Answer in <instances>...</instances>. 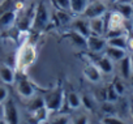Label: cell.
Masks as SVG:
<instances>
[{"label": "cell", "instance_id": "1", "mask_svg": "<svg viewBox=\"0 0 133 124\" xmlns=\"http://www.w3.org/2000/svg\"><path fill=\"white\" fill-rule=\"evenodd\" d=\"M37 60V48L33 43L22 42L16 54V71L26 75Z\"/></svg>", "mask_w": 133, "mask_h": 124}, {"label": "cell", "instance_id": "2", "mask_svg": "<svg viewBox=\"0 0 133 124\" xmlns=\"http://www.w3.org/2000/svg\"><path fill=\"white\" fill-rule=\"evenodd\" d=\"M43 101L50 114L59 112L64 105V89L60 85H57L55 89H52L43 97Z\"/></svg>", "mask_w": 133, "mask_h": 124}, {"label": "cell", "instance_id": "3", "mask_svg": "<svg viewBox=\"0 0 133 124\" xmlns=\"http://www.w3.org/2000/svg\"><path fill=\"white\" fill-rule=\"evenodd\" d=\"M48 22H50L48 9H47V7L43 3H41L34 9L33 21H31V29L35 30V31H42V30H44L47 28Z\"/></svg>", "mask_w": 133, "mask_h": 124}, {"label": "cell", "instance_id": "4", "mask_svg": "<svg viewBox=\"0 0 133 124\" xmlns=\"http://www.w3.org/2000/svg\"><path fill=\"white\" fill-rule=\"evenodd\" d=\"M3 119L8 124H20V121H21L17 105L12 98H8L3 103Z\"/></svg>", "mask_w": 133, "mask_h": 124}, {"label": "cell", "instance_id": "5", "mask_svg": "<svg viewBox=\"0 0 133 124\" xmlns=\"http://www.w3.org/2000/svg\"><path fill=\"white\" fill-rule=\"evenodd\" d=\"M107 13V5L103 0H94V2H89V4L86 5L85 11L82 12V17L91 20L95 17H102Z\"/></svg>", "mask_w": 133, "mask_h": 124}, {"label": "cell", "instance_id": "6", "mask_svg": "<svg viewBox=\"0 0 133 124\" xmlns=\"http://www.w3.org/2000/svg\"><path fill=\"white\" fill-rule=\"evenodd\" d=\"M106 46H107V42H106V37L103 35L90 34L86 38V48L94 54H102Z\"/></svg>", "mask_w": 133, "mask_h": 124}, {"label": "cell", "instance_id": "7", "mask_svg": "<svg viewBox=\"0 0 133 124\" xmlns=\"http://www.w3.org/2000/svg\"><path fill=\"white\" fill-rule=\"evenodd\" d=\"M125 17L117 12L114 11L110 13L108 16V21H107V31H116V30H124L125 26Z\"/></svg>", "mask_w": 133, "mask_h": 124}, {"label": "cell", "instance_id": "8", "mask_svg": "<svg viewBox=\"0 0 133 124\" xmlns=\"http://www.w3.org/2000/svg\"><path fill=\"white\" fill-rule=\"evenodd\" d=\"M16 88H17V93L21 98L31 99L35 95V88L28 79H20L16 84Z\"/></svg>", "mask_w": 133, "mask_h": 124}, {"label": "cell", "instance_id": "9", "mask_svg": "<svg viewBox=\"0 0 133 124\" xmlns=\"http://www.w3.org/2000/svg\"><path fill=\"white\" fill-rule=\"evenodd\" d=\"M82 75L85 76V79L93 84H99L102 81V72L99 71V68L95 66V63H88L84 68H82Z\"/></svg>", "mask_w": 133, "mask_h": 124}, {"label": "cell", "instance_id": "10", "mask_svg": "<svg viewBox=\"0 0 133 124\" xmlns=\"http://www.w3.org/2000/svg\"><path fill=\"white\" fill-rule=\"evenodd\" d=\"M0 81L5 85H13L16 82L15 69L5 63H0Z\"/></svg>", "mask_w": 133, "mask_h": 124}, {"label": "cell", "instance_id": "11", "mask_svg": "<svg viewBox=\"0 0 133 124\" xmlns=\"http://www.w3.org/2000/svg\"><path fill=\"white\" fill-rule=\"evenodd\" d=\"M71 26L73 30H76L77 33H80L81 35L84 37H89L91 33H90V28H89V20L85 18V17H77V18H73L72 22H71Z\"/></svg>", "mask_w": 133, "mask_h": 124}, {"label": "cell", "instance_id": "12", "mask_svg": "<svg viewBox=\"0 0 133 124\" xmlns=\"http://www.w3.org/2000/svg\"><path fill=\"white\" fill-rule=\"evenodd\" d=\"M95 66L99 68V71L102 72V75L104 73V75H110V73H112L114 72V69H115V66H114V61L108 57V56H106L104 54L102 55V56H99L95 61Z\"/></svg>", "mask_w": 133, "mask_h": 124}, {"label": "cell", "instance_id": "13", "mask_svg": "<svg viewBox=\"0 0 133 124\" xmlns=\"http://www.w3.org/2000/svg\"><path fill=\"white\" fill-rule=\"evenodd\" d=\"M117 71H119V75H120V77L123 80H129L133 76L130 60H129V56L128 55L125 57H123L120 61H117Z\"/></svg>", "mask_w": 133, "mask_h": 124}, {"label": "cell", "instance_id": "14", "mask_svg": "<svg viewBox=\"0 0 133 124\" xmlns=\"http://www.w3.org/2000/svg\"><path fill=\"white\" fill-rule=\"evenodd\" d=\"M17 21V11L8 9L0 16V29H9Z\"/></svg>", "mask_w": 133, "mask_h": 124}, {"label": "cell", "instance_id": "15", "mask_svg": "<svg viewBox=\"0 0 133 124\" xmlns=\"http://www.w3.org/2000/svg\"><path fill=\"white\" fill-rule=\"evenodd\" d=\"M103 54L106 56H108L114 63H117V61H120L123 57H125L128 54H127V50L124 48H119V47H112V46H106Z\"/></svg>", "mask_w": 133, "mask_h": 124}, {"label": "cell", "instance_id": "16", "mask_svg": "<svg viewBox=\"0 0 133 124\" xmlns=\"http://www.w3.org/2000/svg\"><path fill=\"white\" fill-rule=\"evenodd\" d=\"M89 28H90V33L95 34V35H103L104 34V29H106V24L102 17H95L89 20Z\"/></svg>", "mask_w": 133, "mask_h": 124}, {"label": "cell", "instance_id": "17", "mask_svg": "<svg viewBox=\"0 0 133 124\" xmlns=\"http://www.w3.org/2000/svg\"><path fill=\"white\" fill-rule=\"evenodd\" d=\"M107 46H112V47H119V48H124L127 50V44H128V37L125 33L115 35V37H108L106 38Z\"/></svg>", "mask_w": 133, "mask_h": 124}, {"label": "cell", "instance_id": "18", "mask_svg": "<svg viewBox=\"0 0 133 124\" xmlns=\"http://www.w3.org/2000/svg\"><path fill=\"white\" fill-rule=\"evenodd\" d=\"M66 105H68L69 108H72V110H78L80 107H82L81 95L76 92L68 93V95H66Z\"/></svg>", "mask_w": 133, "mask_h": 124}, {"label": "cell", "instance_id": "19", "mask_svg": "<svg viewBox=\"0 0 133 124\" xmlns=\"http://www.w3.org/2000/svg\"><path fill=\"white\" fill-rule=\"evenodd\" d=\"M66 37H68V38H69V41L73 43V46L86 48V37L81 35V34H80V33H77L76 30H73V29H72L71 31H68Z\"/></svg>", "mask_w": 133, "mask_h": 124}, {"label": "cell", "instance_id": "20", "mask_svg": "<svg viewBox=\"0 0 133 124\" xmlns=\"http://www.w3.org/2000/svg\"><path fill=\"white\" fill-rule=\"evenodd\" d=\"M88 4H89V0H71L69 11H71V13H73V15L81 16Z\"/></svg>", "mask_w": 133, "mask_h": 124}, {"label": "cell", "instance_id": "21", "mask_svg": "<svg viewBox=\"0 0 133 124\" xmlns=\"http://www.w3.org/2000/svg\"><path fill=\"white\" fill-rule=\"evenodd\" d=\"M55 17H56V21L60 25H63V26L69 25L72 22V20H73L72 18V13L69 11H64V9H59V8L55 12Z\"/></svg>", "mask_w": 133, "mask_h": 124}, {"label": "cell", "instance_id": "22", "mask_svg": "<svg viewBox=\"0 0 133 124\" xmlns=\"http://www.w3.org/2000/svg\"><path fill=\"white\" fill-rule=\"evenodd\" d=\"M116 11L120 12L127 20L130 18L132 15H133V7H132L130 3H128V2H120V0H119L117 5H116Z\"/></svg>", "mask_w": 133, "mask_h": 124}, {"label": "cell", "instance_id": "23", "mask_svg": "<svg viewBox=\"0 0 133 124\" xmlns=\"http://www.w3.org/2000/svg\"><path fill=\"white\" fill-rule=\"evenodd\" d=\"M72 119L68 114H57L48 118L47 124H71Z\"/></svg>", "mask_w": 133, "mask_h": 124}, {"label": "cell", "instance_id": "24", "mask_svg": "<svg viewBox=\"0 0 133 124\" xmlns=\"http://www.w3.org/2000/svg\"><path fill=\"white\" fill-rule=\"evenodd\" d=\"M101 111H102L104 115H115V114H116V106H115V102L102 101V103H101Z\"/></svg>", "mask_w": 133, "mask_h": 124}, {"label": "cell", "instance_id": "25", "mask_svg": "<svg viewBox=\"0 0 133 124\" xmlns=\"http://www.w3.org/2000/svg\"><path fill=\"white\" fill-rule=\"evenodd\" d=\"M119 97H120V95L116 93L114 85H112V84L108 85V88L106 89V101H110V102H117Z\"/></svg>", "mask_w": 133, "mask_h": 124}, {"label": "cell", "instance_id": "26", "mask_svg": "<svg viewBox=\"0 0 133 124\" xmlns=\"http://www.w3.org/2000/svg\"><path fill=\"white\" fill-rule=\"evenodd\" d=\"M42 107H46L44 106V101H43V97H33L31 98V103H30V107H29V112L30 111H34V110H38V108H42Z\"/></svg>", "mask_w": 133, "mask_h": 124}, {"label": "cell", "instance_id": "27", "mask_svg": "<svg viewBox=\"0 0 133 124\" xmlns=\"http://www.w3.org/2000/svg\"><path fill=\"white\" fill-rule=\"evenodd\" d=\"M102 124H127L123 119L117 118L116 115H106L102 119Z\"/></svg>", "mask_w": 133, "mask_h": 124}, {"label": "cell", "instance_id": "28", "mask_svg": "<svg viewBox=\"0 0 133 124\" xmlns=\"http://www.w3.org/2000/svg\"><path fill=\"white\" fill-rule=\"evenodd\" d=\"M81 99H82V106L88 110V111H91L93 108H94V98L93 97H90V95H84V97H81Z\"/></svg>", "mask_w": 133, "mask_h": 124}, {"label": "cell", "instance_id": "29", "mask_svg": "<svg viewBox=\"0 0 133 124\" xmlns=\"http://www.w3.org/2000/svg\"><path fill=\"white\" fill-rule=\"evenodd\" d=\"M112 85H114V88H115V90H116V93L121 97V95H124V93H125V85H124V82L120 80V79H116L114 82H112Z\"/></svg>", "mask_w": 133, "mask_h": 124}, {"label": "cell", "instance_id": "30", "mask_svg": "<svg viewBox=\"0 0 133 124\" xmlns=\"http://www.w3.org/2000/svg\"><path fill=\"white\" fill-rule=\"evenodd\" d=\"M8 98H9L8 88H7L5 85H2V84H0V105H3Z\"/></svg>", "mask_w": 133, "mask_h": 124}, {"label": "cell", "instance_id": "31", "mask_svg": "<svg viewBox=\"0 0 133 124\" xmlns=\"http://www.w3.org/2000/svg\"><path fill=\"white\" fill-rule=\"evenodd\" d=\"M72 124H89L90 123V119H89V116L88 115H78V116H76L72 121H71Z\"/></svg>", "mask_w": 133, "mask_h": 124}, {"label": "cell", "instance_id": "32", "mask_svg": "<svg viewBox=\"0 0 133 124\" xmlns=\"http://www.w3.org/2000/svg\"><path fill=\"white\" fill-rule=\"evenodd\" d=\"M55 4L57 5L59 9H64V11H69V5H71V0H55ZM71 12V11H69Z\"/></svg>", "mask_w": 133, "mask_h": 124}, {"label": "cell", "instance_id": "33", "mask_svg": "<svg viewBox=\"0 0 133 124\" xmlns=\"http://www.w3.org/2000/svg\"><path fill=\"white\" fill-rule=\"evenodd\" d=\"M127 50H129L130 52H133V37L128 38V44H127Z\"/></svg>", "mask_w": 133, "mask_h": 124}, {"label": "cell", "instance_id": "34", "mask_svg": "<svg viewBox=\"0 0 133 124\" xmlns=\"http://www.w3.org/2000/svg\"><path fill=\"white\" fill-rule=\"evenodd\" d=\"M129 114H130V116L133 118V98H132L130 102H129Z\"/></svg>", "mask_w": 133, "mask_h": 124}, {"label": "cell", "instance_id": "35", "mask_svg": "<svg viewBox=\"0 0 133 124\" xmlns=\"http://www.w3.org/2000/svg\"><path fill=\"white\" fill-rule=\"evenodd\" d=\"M129 60H130V66H132V71H133V52H130L129 55Z\"/></svg>", "mask_w": 133, "mask_h": 124}, {"label": "cell", "instance_id": "36", "mask_svg": "<svg viewBox=\"0 0 133 124\" xmlns=\"http://www.w3.org/2000/svg\"><path fill=\"white\" fill-rule=\"evenodd\" d=\"M0 119H3V105H0Z\"/></svg>", "mask_w": 133, "mask_h": 124}, {"label": "cell", "instance_id": "37", "mask_svg": "<svg viewBox=\"0 0 133 124\" xmlns=\"http://www.w3.org/2000/svg\"><path fill=\"white\" fill-rule=\"evenodd\" d=\"M0 124H8V123H7L4 119H0Z\"/></svg>", "mask_w": 133, "mask_h": 124}, {"label": "cell", "instance_id": "38", "mask_svg": "<svg viewBox=\"0 0 133 124\" xmlns=\"http://www.w3.org/2000/svg\"><path fill=\"white\" fill-rule=\"evenodd\" d=\"M129 3H130V5L133 7V0H130V2H129Z\"/></svg>", "mask_w": 133, "mask_h": 124}, {"label": "cell", "instance_id": "39", "mask_svg": "<svg viewBox=\"0 0 133 124\" xmlns=\"http://www.w3.org/2000/svg\"><path fill=\"white\" fill-rule=\"evenodd\" d=\"M108 2H117V0H108Z\"/></svg>", "mask_w": 133, "mask_h": 124}, {"label": "cell", "instance_id": "40", "mask_svg": "<svg viewBox=\"0 0 133 124\" xmlns=\"http://www.w3.org/2000/svg\"><path fill=\"white\" fill-rule=\"evenodd\" d=\"M117 2H119V0H117ZM120 2H125V0H120ZM129 2H130V0H129Z\"/></svg>", "mask_w": 133, "mask_h": 124}]
</instances>
